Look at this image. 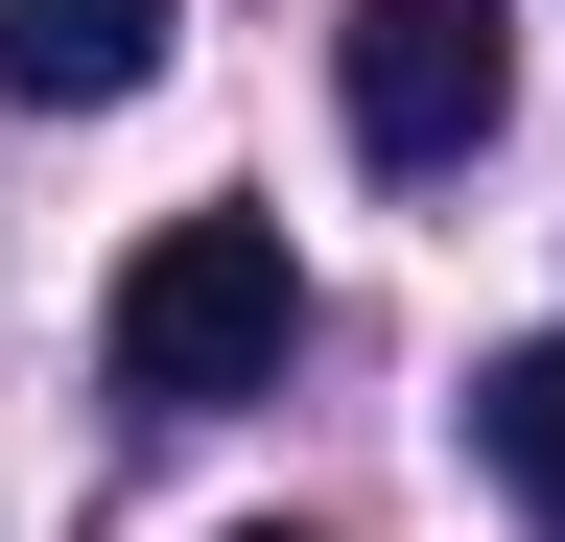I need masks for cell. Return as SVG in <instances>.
I'll return each instance as SVG.
<instances>
[{
  "mask_svg": "<svg viewBox=\"0 0 565 542\" xmlns=\"http://www.w3.org/2000/svg\"><path fill=\"white\" fill-rule=\"evenodd\" d=\"M282 330H307L282 213H166V236L118 259V378H141V401H259Z\"/></svg>",
  "mask_w": 565,
  "mask_h": 542,
  "instance_id": "obj_1",
  "label": "cell"
},
{
  "mask_svg": "<svg viewBox=\"0 0 565 542\" xmlns=\"http://www.w3.org/2000/svg\"><path fill=\"white\" fill-rule=\"evenodd\" d=\"M330 95H353L377 166H471L494 95H519V0H353V24H330Z\"/></svg>",
  "mask_w": 565,
  "mask_h": 542,
  "instance_id": "obj_2",
  "label": "cell"
},
{
  "mask_svg": "<svg viewBox=\"0 0 565 542\" xmlns=\"http://www.w3.org/2000/svg\"><path fill=\"white\" fill-rule=\"evenodd\" d=\"M166 24H189V0H0V95L95 118V95H141V72H166Z\"/></svg>",
  "mask_w": 565,
  "mask_h": 542,
  "instance_id": "obj_3",
  "label": "cell"
},
{
  "mask_svg": "<svg viewBox=\"0 0 565 542\" xmlns=\"http://www.w3.org/2000/svg\"><path fill=\"white\" fill-rule=\"evenodd\" d=\"M471 448H494V496H519V519H565V330H519V354L471 378Z\"/></svg>",
  "mask_w": 565,
  "mask_h": 542,
  "instance_id": "obj_4",
  "label": "cell"
},
{
  "mask_svg": "<svg viewBox=\"0 0 565 542\" xmlns=\"http://www.w3.org/2000/svg\"><path fill=\"white\" fill-rule=\"evenodd\" d=\"M236 542H307V519H236Z\"/></svg>",
  "mask_w": 565,
  "mask_h": 542,
  "instance_id": "obj_5",
  "label": "cell"
}]
</instances>
